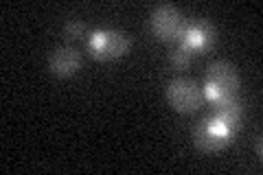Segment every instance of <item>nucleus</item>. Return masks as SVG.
I'll use <instances>...</instances> for the list:
<instances>
[{"label": "nucleus", "mask_w": 263, "mask_h": 175, "mask_svg": "<svg viewBox=\"0 0 263 175\" xmlns=\"http://www.w3.org/2000/svg\"><path fill=\"white\" fill-rule=\"evenodd\" d=\"M84 33H86V24L79 22V20H70V22L64 24V35L68 40H79Z\"/></svg>", "instance_id": "10"}, {"label": "nucleus", "mask_w": 263, "mask_h": 175, "mask_svg": "<svg viewBox=\"0 0 263 175\" xmlns=\"http://www.w3.org/2000/svg\"><path fill=\"white\" fill-rule=\"evenodd\" d=\"M213 119H215L221 127H226L230 134H235V131L241 127V119H243V112H241V105L237 101V96L228 99V101H219Z\"/></svg>", "instance_id": "7"}, {"label": "nucleus", "mask_w": 263, "mask_h": 175, "mask_svg": "<svg viewBox=\"0 0 263 175\" xmlns=\"http://www.w3.org/2000/svg\"><path fill=\"white\" fill-rule=\"evenodd\" d=\"M237 90H239V72L230 62L217 60L209 66L206 70V86H204V92H206L213 101H228V99L237 96Z\"/></svg>", "instance_id": "1"}, {"label": "nucleus", "mask_w": 263, "mask_h": 175, "mask_svg": "<svg viewBox=\"0 0 263 175\" xmlns=\"http://www.w3.org/2000/svg\"><path fill=\"white\" fill-rule=\"evenodd\" d=\"M129 48V37L127 33H123L119 29H103L97 31L92 40H90V51L97 60L108 62V60H117L123 57Z\"/></svg>", "instance_id": "3"}, {"label": "nucleus", "mask_w": 263, "mask_h": 175, "mask_svg": "<svg viewBox=\"0 0 263 175\" xmlns=\"http://www.w3.org/2000/svg\"><path fill=\"white\" fill-rule=\"evenodd\" d=\"M233 136L226 127H221V125L209 116V119H204L200 125L195 127L193 131V138H195V145L202 149V151L206 153H213V151H219V149H224L228 145V138Z\"/></svg>", "instance_id": "5"}, {"label": "nucleus", "mask_w": 263, "mask_h": 175, "mask_svg": "<svg viewBox=\"0 0 263 175\" xmlns=\"http://www.w3.org/2000/svg\"><path fill=\"white\" fill-rule=\"evenodd\" d=\"M257 155H261V138H257Z\"/></svg>", "instance_id": "11"}, {"label": "nucleus", "mask_w": 263, "mask_h": 175, "mask_svg": "<svg viewBox=\"0 0 263 175\" xmlns=\"http://www.w3.org/2000/svg\"><path fill=\"white\" fill-rule=\"evenodd\" d=\"M171 64L176 66V68H186L189 64H191V48H186V46H180V48H176L174 53H171Z\"/></svg>", "instance_id": "9"}, {"label": "nucleus", "mask_w": 263, "mask_h": 175, "mask_svg": "<svg viewBox=\"0 0 263 175\" xmlns=\"http://www.w3.org/2000/svg\"><path fill=\"white\" fill-rule=\"evenodd\" d=\"M167 101L176 112L191 114L202 103V88L200 83L186 77H178L167 86Z\"/></svg>", "instance_id": "2"}, {"label": "nucleus", "mask_w": 263, "mask_h": 175, "mask_svg": "<svg viewBox=\"0 0 263 175\" xmlns=\"http://www.w3.org/2000/svg\"><path fill=\"white\" fill-rule=\"evenodd\" d=\"M81 64H84L81 53L72 46H60L48 55V70L55 77H70L81 68Z\"/></svg>", "instance_id": "6"}, {"label": "nucleus", "mask_w": 263, "mask_h": 175, "mask_svg": "<svg viewBox=\"0 0 263 175\" xmlns=\"http://www.w3.org/2000/svg\"><path fill=\"white\" fill-rule=\"evenodd\" d=\"M215 42V29L211 24L202 22V24H193V27L184 29L182 33V46L186 48H209Z\"/></svg>", "instance_id": "8"}, {"label": "nucleus", "mask_w": 263, "mask_h": 175, "mask_svg": "<svg viewBox=\"0 0 263 175\" xmlns=\"http://www.w3.org/2000/svg\"><path fill=\"white\" fill-rule=\"evenodd\" d=\"M149 27L158 40H176V37H182L184 33V18L176 7L160 5L152 11Z\"/></svg>", "instance_id": "4"}]
</instances>
